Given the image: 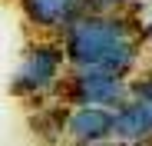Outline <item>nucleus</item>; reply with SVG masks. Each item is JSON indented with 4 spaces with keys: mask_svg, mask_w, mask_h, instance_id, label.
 <instances>
[{
    "mask_svg": "<svg viewBox=\"0 0 152 146\" xmlns=\"http://www.w3.org/2000/svg\"><path fill=\"white\" fill-rule=\"evenodd\" d=\"M145 146H152V143H145Z\"/></svg>",
    "mask_w": 152,
    "mask_h": 146,
    "instance_id": "9b49d317",
    "label": "nucleus"
},
{
    "mask_svg": "<svg viewBox=\"0 0 152 146\" xmlns=\"http://www.w3.org/2000/svg\"><path fill=\"white\" fill-rule=\"evenodd\" d=\"M113 143L119 146L152 143V103L126 100L119 110H113Z\"/></svg>",
    "mask_w": 152,
    "mask_h": 146,
    "instance_id": "39448f33",
    "label": "nucleus"
},
{
    "mask_svg": "<svg viewBox=\"0 0 152 146\" xmlns=\"http://www.w3.org/2000/svg\"><path fill=\"white\" fill-rule=\"evenodd\" d=\"M66 70H99L129 80L142 57V27L129 13L89 17L80 13L60 33Z\"/></svg>",
    "mask_w": 152,
    "mask_h": 146,
    "instance_id": "f257e3e1",
    "label": "nucleus"
},
{
    "mask_svg": "<svg viewBox=\"0 0 152 146\" xmlns=\"http://www.w3.org/2000/svg\"><path fill=\"white\" fill-rule=\"evenodd\" d=\"M129 0H80V13H89V17H116V13H126Z\"/></svg>",
    "mask_w": 152,
    "mask_h": 146,
    "instance_id": "6e6552de",
    "label": "nucleus"
},
{
    "mask_svg": "<svg viewBox=\"0 0 152 146\" xmlns=\"http://www.w3.org/2000/svg\"><path fill=\"white\" fill-rule=\"evenodd\" d=\"M129 100L152 103V66H145L139 77H132V80H129Z\"/></svg>",
    "mask_w": 152,
    "mask_h": 146,
    "instance_id": "1a4fd4ad",
    "label": "nucleus"
},
{
    "mask_svg": "<svg viewBox=\"0 0 152 146\" xmlns=\"http://www.w3.org/2000/svg\"><path fill=\"white\" fill-rule=\"evenodd\" d=\"M20 10L33 30L63 33L80 17V0H20Z\"/></svg>",
    "mask_w": 152,
    "mask_h": 146,
    "instance_id": "423d86ee",
    "label": "nucleus"
},
{
    "mask_svg": "<svg viewBox=\"0 0 152 146\" xmlns=\"http://www.w3.org/2000/svg\"><path fill=\"white\" fill-rule=\"evenodd\" d=\"M113 143V110L76 106L66 110V146H103Z\"/></svg>",
    "mask_w": 152,
    "mask_h": 146,
    "instance_id": "20e7f679",
    "label": "nucleus"
},
{
    "mask_svg": "<svg viewBox=\"0 0 152 146\" xmlns=\"http://www.w3.org/2000/svg\"><path fill=\"white\" fill-rule=\"evenodd\" d=\"M66 77V57L60 40H33L27 43L13 77H10V93L17 100H37L43 103L50 93H56Z\"/></svg>",
    "mask_w": 152,
    "mask_h": 146,
    "instance_id": "f03ea898",
    "label": "nucleus"
},
{
    "mask_svg": "<svg viewBox=\"0 0 152 146\" xmlns=\"http://www.w3.org/2000/svg\"><path fill=\"white\" fill-rule=\"evenodd\" d=\"M63 106H96V110H119L129 100V80L113 77V73L99 70H66V77L60 83Z\"/></svg>",
    "mask_w": 152,
    "mask_h": 146,
    "instance_id": "7ed1b4c3",
    "label": "nucleus"
},
{
    "mask_svg": "<svg viewBox=\"0 0 152 146\" xmlns=\"http://www.w3.org/2000/svg\"><path fill=\"white\" fill-rule=\"evenodd\" d=\"M30 130L37 139L50 143V146H56L66 139V106L60 103H37V113L30 116Z\"/></svg>",
    "mask_w": 152,
    "mask_h": 146,
    "instance_id": "0eeeda50",
    "label": "nucleus"
},
{
    "mask_svg": "<svg viewBox=\"0 0 152 146\" xmlns=\"http://www.w3.org/2000/svg\"><path fill=\"white\" fill-rule=\"evenodd\" d=\"M103 146H119V143H103Z\"/></svg>",
    "mask_w": 152,
    "mask_h": 146,
    "instance_id": "9d476101",
    "label": "nucleus"
}]
</instances>
